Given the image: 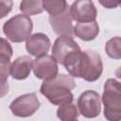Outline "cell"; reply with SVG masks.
Instances as JSON below:
<instances>
[{
	"mask_svg": "<svg viewBox=\"0 0 121 121\" xmlns=\"http://www.w3.org/2000/svg\"><path fill=\"white\" fill-rule=\"evenodd\" d=\"M62 65L70 76L81 78L89 82L97 80L103 72L101 57L94 50L74 51L64 59Z\"/></svg>",
	"mask_w": 121,
	"mask_h": 121,
	"instance_id": "obj_1",
	"label": "cell"
},
{
	"mask_svg": "<svg viewBox=\"0 0 121 121\" xmlns=\"http://www.w3.org/2000/svg\"><path fill=\"white\" fill-rule=\"evenodd\" d=\"M75 87L76 82L72 76L58 74L51 79L43 80L40 87V92L50 103L60 106L73 101L74 95L71 90Z\"/></svg>",
	"mask_w": 121,
	"mask_h": 121,
	"instance_id": "obj_2",
	"label": "cell"
},
{
	"mask_svg": "<svg viewBox=\"0 0 121 121\" xmlns=\"http://www.w3.org/2000/svg\"><path fill=\"white\" fill-rule=\"evenodd\" d=\"M104 105V116L109 121L121 119V89L120 83L114 78H109L104 84L102 95Z\"/></svg>",
	"mask_w": 121,
	"mask_h": 121,
	"instance_id": "obj_3",
	"label": "cell"
},
{
	"mask_svg": "<svg viewBox=\"0 0 121 121\" xmlns=\"http://www.w3.org/2000/svg\"><path fill=\"white\" fill-rule=\"evenodd\" d=\"M32 20L26 14H17L9 19L3 26L5 36L12 43L26 41L32 32Z\"/></svg>",
	"mask_w": 121,
	"mask_h": 121,
	"instance_id": "obj_4",
	"label": "cell"
},
{
	"mask_svg": "<svg viewBox=\"0 0 121 121\" xmlns=\"http://www.w3.org/2000/svg\"><path fill=\"white\" fill-rule=\"evenodd\" d=\"M40 101L35 93L25 94L15 98L9 105L11 112L19 117H28L40 108Z\"/></svg>",
	"mask_w": 121,
	"mask_h": 121,
	"instance_id": "obj_5",
	"label": "cell"
},
{
	"mask_svg": "<svg viewBox=\"0 0 121 121\" xmlns=\"http://www.w3.org/2000/svg\"><path fill=\"white\" fill-rule=\"evenodd\" d=\"M79 113L86 118H95L101 112L100 96L93 90H86L78 98Z\"/></svg>",
	"mask_w": 121,
	"mask_h": 121,
	"instance_id": "obj_6",
	"label": "cell"
},
{
	"mask_svg": "<svg viewBox=\"0 0 121 121\" xmlns=\"http://www.w3.org/2000/svg\"><path fill=\"white\" fill-rule=\"evenodd\" d=\"M32 70L37 78L48 80L58 75L59 67L56 60L52 56L45 54L33 60Z\"/></svg>",
	"mask_w": 121,
	"mask_h": 121,
	"instance_id": "obj_7",
	"label": "cell"
},
{
	"mask_svg": "<svg viewBox=\"0 0 121 121\" xmlns=\"http://www.w3.org/2000/svg\"><path fill=\"white\" fill-rule=\"evenodd\" d=\"M72 19L78 23L95 21L97 10L92 0H76L69 8Z\"/></svg>",
	"mask_w": 121,
	"mask_h": 121,
	"instance_id": "obj_8",
	"label": "cell"
},
{
	"mask_svg": "<svg viewBox=\"0 0 121 121\" xmlns=\"http://www.w3.org/2000/svg\"><path fill=\"white\" fill-rule=\"evenodd\" d=\"M80 47L71 36L61 35L56 39L52 47V57L58 63L62 64L64 59L72 52L79 50Z\"/></svg>",
	"mask_w": 121,
	"mask_h": 121,
	"instance_id": "obj_9",
	"label": "cell"
},
{
	"mask_svg": "<svg viewBox=\"0 0 121 121\" xmlns=\"http://www.w3.org/2000/svg\"><path fill=\"white\" fill-rule=\"evenodd\" d=\"M26 41V51L36 58L45 55L51 45L50 39L44 33H35L30 35Z\"/></svg>",
	"mask_w": 121,
	"mask_h": 121,
	"instance_id": "obj_10",
	"label": "cell"
},
{
	"mask_svg": "<svg viewBox=\"0 0 121 121\" xmlns=\"http://www.w3.org/2000/svg\"><path fill=\"white\" fill-rule=\"evenodd\" d=\"M72 21H73V19L70 14L69 7L63 12H61L58 15L49 17L50 26L53 28L54 32L56 34H58L59 36H61V35L71 36L73 34Z\"/></svg>",
	"mask_w": 121,
	"mask_h": 121,
	"instance_id": "obj_11",
	"label": "cell"
},
{
	"mask_svg": "<svg viewBox=\"0 0 121 121\" xmlns=\"http://www.w3.org/2000/svg\"><path fill=\"white\" fill-rule=\"evenodd\" d=\"M33 66V60L29 56H21L18 57L12 63H10L9 67V75L17 80L26 79Z\"/></svg>",
	"mask_w": 121,
	"mask_h": 121,
	"instance_id": "obj_12",
	"label": "cell"
},
{
	"mask_svg": "<svg viewBox=\"0 0 121 121\" xmlns=\"http://www.w3.org/2000/svg\"><path fill=\"white\" fill-rule=\"evenodd\" d=\"M99 33V26L96 21L78 23L73 26V34L82 41H93Z\"/></svg>",
	"mask_w": 121,
	"mask_h": 121,
	"instance_id": "obj_13",
	"label": "cell"
},
{
	"mask_svg": "<svg viewBox=\"0 0 121 121\" xmlns=\"http://www.w3.org/2000/svg\"><path fill=\"white\" fill-rule=\"evenodd\" d=\"M78 111L76 105L71 103L60 105L57 110V116L62 121H74L78 118Z\"/></svg>",
	"mask_w": 121,
	"mask_h": 121,
	"instance_id": "obj_14",
	"label": "cell"
},
{
	"mask_svg": "<svg viewBox=\"0 0 121 121\" xmlns=\"http://www.w3.org/2000/svg\"><path fill=\"white\" fill-rule=\"evenodd\" d=\"M20 10L26 15H36L43 11V0H22Z\"/></svg>",
	"mask_w": 121,
	"mask_h": 121,
	"instance_id": "obj_15",
	"label": "cell"
},
{
	"mask_svg": "<svg viewBox=\"0 0 121 121\" xmlns=\"http://www.w3.org/2000/svg\"><path fill=\"white\" fill-rule=\"evenodd\" d=\"M43 8L50 16H55L63 12L68 5L66 0H43Z\"/></svg>",
	"mask_w": 121,
	"mask_h": 121,
	"instance_id": "obj_16",
	"label": "cell"
},
{
	"mask_svg": "<svg viewBox=\"0 0 121 121\" xmlns=\"http://www.w3.org/2000/svg\"><path fill=\"white\" fill-rule=\"evenodd\" d=\"M10 61L0 60V98L8 95L9 86L8 83V78L9 76Z\"/></svg>",
	"mask_w": 121,
	"mask_h": 121,
	"instance_id": "obj_17",
	"label": "cell"
},
{
	"mask_svg": "<svg viewBox=\"0 0 121 121\" xmlns=\"http://www.w3.org/2000/svg\"><path fill=\"white\" fill-rule=\"evenodd\" d=\"M105 51L107 55L114 60L121 59V39L120 37L111 38L105 44Z\"/></svg>",
	"mask_w": 121,
	"mask_h": 121,
	"instance_id": "obj_18",
	"label": "cell"
},
{
	"mask_svg": "<svg viewBox=\"0 0 121 121\" xmlns=\"http://www.w3.org/2000/svg\"><path fill=\"white\" fill-rule=\"evenodd\" d=\"M12 47L10 43L4 38H0V60L10 61L12 57Z\"/></svg>",
	"mask_w": 121,
	"mask_h": 121,
	"instance_id": "obj_19",
	"label": "cell"
},
{
	"mask_svg": "<svg viewBox=\"0 0 121 121\" xmlns=\"http://www.w3.org/2000/svg\"><path fill=\"white\" fill-rule=\"evenodd\" d=\"M12 0H0V19L6 17L12 9Z\"/></svg>",
	"mask_w": 121,
	"mask_h": 121,
	"instance_id": "obj_20",
	"label": "cell"
},
{
	"mask_svg": "<svg viewBox=\"0 0 121 121\" xmlns=\"http://www.w3.org/2000/svg\"><path fill=\"white\" fill-rule=\"evenodd\" d=\"M98 2L106 9H115L120 4V0H98Z\"/></svg>",
	"mask_w": 121,
	"mask_h": 121,
	"instance_id": "obj_21",
	"label": "cell"
}]
</instances>
